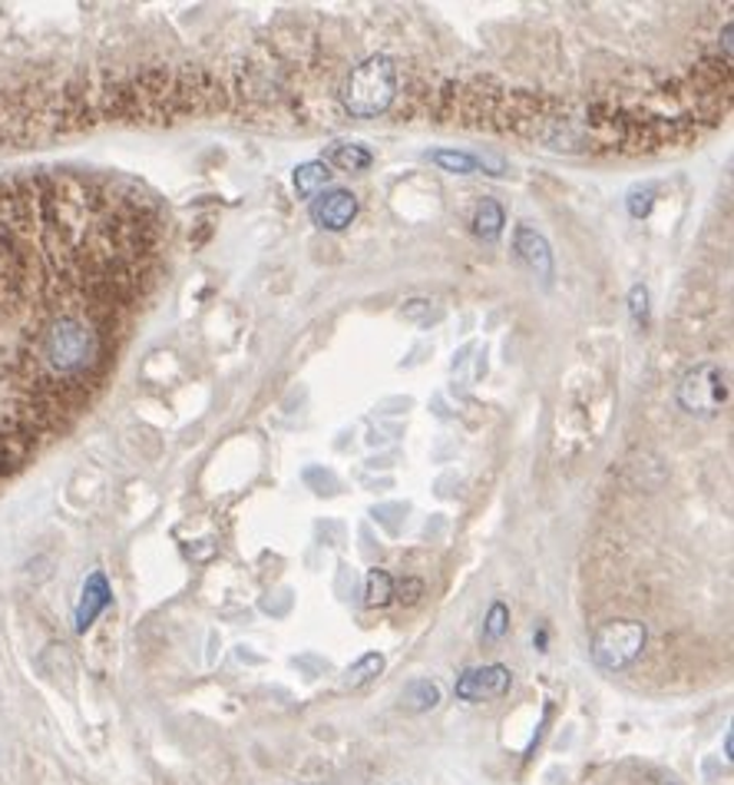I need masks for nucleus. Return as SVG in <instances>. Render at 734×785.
Segmentation results:
<instances>
[{"instance_id": "nucleus-14", "label": "nucleus", "mask_w": 734, "mask_h": 785, "mask_svg": "<svg viewBox=\"0 0 734 785\" xmlns=\"http://www.w3.org/2000/svg\"><path fill=\"white\" fill-rule=\"evenodd\" d=\"M404 703L411 713H427L440 703V687L430 683V680H414L404 687Z\"/></svg>"}, {"instance_id": "nucleus-11", "label": "nucleus", "mask_w": 734, "mask_h": 785, "mask_svg": "<svg viewBox=\"0 0 734 785\" xmlns=\"http://www.w3.org/2000/svg\"><path fill=\"white\" fill-rule=\"evenodd\" d=\"M504 226H507V219H504L500 202L483 199V202L476 206V212H473V233H476L480 239H486V243H497L500 233H504Z\"/></svg>"}, {"instance_id": "nucleus-13", "label": "nucleus", "mask_w": 734, "mask_h": 785, "mask_svg": "<svg viewBox=\"0 0 734 785\" xmlns=\"http://www.w3.org/2000/svg\"><path fill=\"white\" fill-rule=\"evenodd\" d=\"M394 577L388 571H371L364 584V604L367 607H388L394 600Z\"/></svg>"}, {"instance_id": "nucleus-18", "label": "nucleus", "mask_w": 734, "mask_h": 785, "mask_svg": "<svg viewBox=\"0 0 734 785\" xmlns=\"http://www.w3.org/2000/svg\"><path fill=\"white\" fill-rule=\"evenodd\" d=\"M632 315H636V318H646V315H649V292H646L642 285L632 289Z\"/></svg>"}, {"instance_id": "nucleus-17", "label": "nucleus", "mask_w": 734, "mask_h": 785, "mask_svg": "<svg viewBox=\"0 0 734 785\" xmlns=\"http://www.w3.org/2000/svg\"><path fill=\"white\" fill-rule=\"evenodd\" d=\"M421 594H424V584H421V581H414V577H411V581H404L401 587H394V597H398L401 604H414Z\"/></svg>"}, {"instance_id": "nucleus-10", "label": "nucleus", "mask_w": 734, "mask_h": 785, "mask_svg": "<svg viewBox=\"0 0 734 785\" xmlns=\"http://www.w3.org/2000/svg\"><path fill=\"white\" fill-rule=\"evenodd\" d=\"M331 176H334V173H331L321 160H308V163L295 166V192H298L301 199H315L318 192L328 189Z\"/></svg>"}, {"instance_id": "nucleus-4", "label": "nucleus", "mask_w": 734, "mask_h": 785, "mask_svg": "<svg viewBox=\"0 0 734 785\" xmlns=\"http://www.w3.org/2000/svg\"><path fill=\"white\" fill-rule=\"evenodd\" d=\"M724 401H727V378H724L721 365H714V362H701V365L688 368L685 378L678 382V405L688 414L711 418L724 408Z\"/></svg>"}, {"instance_id": "nucleus-15", "label": "nucleus", "mask_w": 734, "mask_h": 785, "mask_svg": "<svg viewBox=\"0 0 734 785\" xmlns=\"http://www.w3.org/2000/svg\"><path fill=\"white\" fill-rule=\"evenodd\" d=\"M430 163H437V166L447 169V173H460V176L480 169V166H476V156H473V153H463V150H434V153H430Z\"/></svg>"}, {"instance_id": "nucleus-12", "label": "nucleus", "mask_w": 734, "mask_h": 785, "mask_svg": "<svg viewBox=\"0 0 734 785\" xmlns=\"http://www.w3.org/2000/svg\"><path fill=\"white\" fill-rule=\"evenodd\" d=\"M381 669H384V656H381V653H364L357 663L347 666V672H344V687L357 690V687H364V683H371Z\"/></svg>"}, {"instance_id": "nucleus-3", "label": "nucleus", "mask_w": 734, "mask_h": 785, "mask_svg": "<svg viewBox=\"0 0 734 785\" xmlns=\"http://www.w3.org/2000/svg\"><path fill=\"white\" fill-rule=\"evenodd\" d=\"M646 640H649L646 623H639V620H608L592 633V659L608 672H623L642 656Z\"/></svg>"}, {"instance_id": "nucleus-5", "label": "nucleus", "mask_w": 734, "mask_h": 785, "mask_svg": "<svg viewBox=\"0 0 734 785\" xmlns=\"http://www.w3.org/2000/svg\"><path fill=\"white\" fill-rule=\"evenodd\" d=\"M513 687V672L504 663H489V666H473L457 680L453 693L463 703H483V700H500L507 696Z\"/></svg>"}, {"instance_id": "nucleus-7", "label": "nucleus", "mask_w": 734, "mask_h": 785, "mask_svg": "<svg viewBox=\"0 0 734 785\" xmlns=\"http://www.w3.org/2000/svg\"><path fill=\"white\" fill-rule=\"evenodd\" d=\"M113 604V587L106 581L103 571H93L86 581H83V590H80V600L73 607V630L76 633H86Z\"/></svg>"}, {"instance_id": "nucleus-1", "label": "nucleus", "mask_w": 734, "mask_h": 785, "mask_svg": "<svg viewBox=\"0 0 734 785\" xmlns=\"http://www.w3.org/2000/svg\"><path fill=\"white\" fill-rule=\"evenodd\" d=\"M169 259L140 183L86 169L0 176V488L109 388Z\"/></svg>"}, {"instance_id": "nucleus-16", "label": "nucleus", "mask_w": 734, "mask_h": 785, "mask_svg": "<svg viewBox=\"0 0 734 785\" xmlns=\"http://www.w3.org/2000/svg\"><path fill=\"white\" fill-rule=\"evenodd\" d=\"M510 633V607L504 600H497L486 613V623H483V640L486 643H500L504 636Z\"/></svg>"}, {"instance_id": "nucleus-2", "label": "nucleus", "mask_w": 734, "mask_h": 785, "mask_svg": "<svg viewBox=\"0 0 734 785\" xmlns=\"http://www.w3.org/2000/svg\"><path fill=\"white\" fill-rule=\"evenodd\" d=\"M398 90H401V67L388 54H375L347 73L341 99L351 117H378L398 99Z\"/></svg>"}, {"instance_id": "nucleus-9", "label": "nucleus", "mask_w": 734, "mask_h": 785, "mask_svg": "<svg viewBox=\"0 0 734 785\" xmlns=\"http://www.w3.org/2000/svg\"><path fill=\"white\" fill-rule=\"evenodd\" d=\"M328 169H341V173H360V169H371L375 163V153L367 150L364 143H331L324 150V160H321Z\"/></svg>"}, {"instance_id": "nucleus-6", "label": "nucleus", "mask_w": 734, "mask_h": 785, "mask_svg": "<svg viewBox=\"0 0 734 785\" xmlns=\"http://www.w3.org/2000/svg\"><path fill=\"white\" fill-rule=\"evenodd\" d=\"M308 215H311V222H315L318 230L341 233V230L351 226L354 215H357V196H354L351 189H341V186L324 189V192H318V196L311 199Z\"/></svg>"}, {"instance_id": "nucleus-8", "label": "nucleus", "mask_w": 734, "mask_h": 785, "mask_svg": "<svg viewBox=\"0 0 734 785\" xmlns=\"http://www.w3.org/2000/svg\"><path fill=\"white\" fill-rule=\"evenodd\" d=\"M513 249L520 253V259H523L536 276H543V279L553 276V253H549V243H546L536 230L520 226V230L513 233Z\"/></svg>"}]
</instances>
